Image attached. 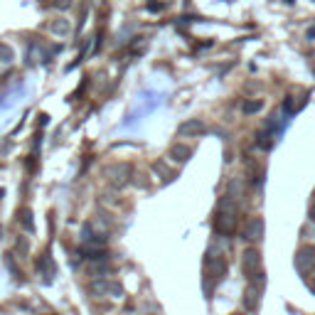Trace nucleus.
Masks as SVG:
<instances>
[{"mask_svg": "<svg viewBox=\"0 0 315 315\" xmlns=\"http://www.w3.org/2000/svg\"><path fill=\"white\" fill-rule=\"evenodd\" d=\"M236 202L231 195H224L222 202H219V212H217V219H214V227L219 234H224V236H229L234 227H236Z\"/></svg>", "mask_w": 315, "mask_h": 315, "instance_id": "nucleus-1", "label": "nucleus"}, {"mask_svg": "<svg viewBox=\"0 0 315 315\" xmlns=\"http://www.w3.org/2000/svg\"><path fill=\"white\" fill-rule=\"evenodd\" d=\"M89 293L96 295V298L109 295V293H111L114 298H121V295H123V286L116 283V281H91V283H89Z\"/></svg>", "mask_w": 315, "mask_h": 315, "instance_id": "nucleus-4", "label": "nucleus"}, {"mask_svg": "<svg viewBox=\"0 0 315 315\" xmlns=\"http://www.w3.org/2000/svg\"><path fill=\"white\" fill-rule=\"evenodd\" d=\"M52 8H55V10H69V8H72V0H52Z\"/></svg>", "mask_w": 315, "mask_h": 315, "instance_id": "nucleus-15", "label": "nucleus"}, {"mask_svg": "<svg viewBox=\"0 0 315 315\" xmlns=\"http://www.w3.org/2000/svg\"><path fill=\"white\" fill-rule=\"evenodd\" d=\"M13 59H15L13 47H10V45H5V42H0V62H3V64H8V62H13Z\"/></svg>", "mask_w": 315, "mask_h": 315, "instance_id": "nucleus-11", "label": "nucleus"}, {"mask_svg": "<svg viewBox=\"0 0 315 315\" xmlns=\"http://www.w3.org/2000/svg\"><path fill=\"white\" fill-rule=\"evenodd\" d=\"M261 236H263V219L261 217L246 219V224H244V239L246 241H258Z\"/></svg>", "mask_w": 315, "mask_h": 315, "instance_id": "nucleus-6", "label": "nucleus"}, {"mask_svg": "<svg viewBox=\"0 0 315 315\" xmlns=\"http://www.w3.org/2000/svg\"><path fill=\"white\" fill-rule=\"evenodd\" d=\"M244 273L249 281L263 283V271H261V254L256 249H246L244 251Z\"/></svg>", "mask_w": 315, "mask_h": 315, "instance_id": "nucleus-2", "label": "nucleus"}, {"mask_svg": "<svg viewBox=\"0 0 315 315\" xmlns=\"http://www.w3.org/2000/svg\"><path fill=\"white\" fill-rule=\"evenodd\" d=\"M128 177H131V165H126V163H116V165H111L106 170V180L116 190H121L123 185H128Z\"/></svg>", "mask_w": 315, "mask_h": 315, "instance_id": "nucleus-3", "label": "nucleus"}, {"mask_svg": "<svg viewBox=\"0 0 315 315\" xmlns=\"http://www.w3.org/2000/svg\"><path fill=\"white\" fill-rule=\"evenodd\" d=\"M104 271H109V263H91V276H99Z\"/></svg>", "mask_w": 315, "mask_h": 315, "instance_id": "nucleus-16", "label": "nucleus"}, {"mask_svg": "<svg viewBox=\"0 0 315 315\" xmlns=\"http://www.w3.org/2000/svg\"><path fill=\"white\" fill-rule=\"evenodd\" d=\"M261 286H263V283L249 281V288H246V293H244V305H246V310H254V308L258 305V293H261Z\"/></svg>", "mask_w": 315, "mask_h": 315, "instance_id": "nucleus-8", "label": "nucleus"}, {"mask_svg": "<svg viewBox=\"0 0 315 315\" xmlns=\"http://www.w3.org/2000/svg\"><path fill=\"white\" fill-rule=\"evenodd\" d=\"M20 222H23V227H25V229L32 231V212L23 209V212H20Z\"/></svg>", "mask_w": 315, "mask_h": 315, "instance_id": "nucleus-14", "label": "nucleus"}, {"mask_svg": "<svg viewBox=\"0 0 315 315\" xmlns=\"http://www.w3.org/2000/svg\"><path fill=\"white\" fill-rule=\"evenodd\" d=\"M69 32H72V23L67 18H55L50 23V35L55 37H69Z\"/></svg>", "mask_w": 315, "mask_h": 315, "instance_id": "nucleus-9", "label": "nucleus"}, {"mask_svg": "<svg viewBox=\"0 0 315 315\" xmlns=\"http://www.w3.org/2000/svg\"><path fill=\"white\" fill-rule=\"evenodd\" d=\"M271 145H273V131L268 128L258 136V148H271Z\"/></svg>", "mask_w": 315, "mask_h": 315, "instance_id": "nucleus-12", "label": "nucleus"}, {"mask_svg": "<svg viewBox=\"0 0 315 315\" xmlns=\"http://www.w3.org/2000/svg\"><path fill=\"white\" fill-rule=\"evenodd\" d=\"M295 266L300 273H310L315 268V246H305L298 251V258H295Z\"/></svg>", "mask_w": 315, "mask_h": 315, "instance_id": "nucleus-5", "label": "nucleus"}, {"mask_svg": "<svg viewBox=\"0 0 315 315\" xmlns=\"http://www.w3.org/2000/svg\"><path fill=\"white\" fill-rule=\"evenodd\" d=\"M234 315H241V313H234Z\"/></svg>", "mask_w": 315, "mask_h": 315, "instance_id": "nucleus-17", "label": "nucleus"}, {"mask_svg": "<svg viewBox=\"0 0 315 315\" xmlns=\"http://www.w3.org/2000/svg\"><path fill=\"white\" fill-rule=\"evenodd\" d=\"M263 109V101H244V114H256Z\"/></svg>", "mask_w": 315, "mask_h": 315, "instance_id": "nucleus-13", "label": "nucleus"}, {"mask_svg": "<svg viewBox=\"0 0 315 315\" xmlns=\"http://www.w3.org/2000/svg\"><path fill=\"white\" fill-rule=\"evenodd\" d=\"M204 131H207V126L202 123L200 118H190V121H185V123L180 126V133L187 136V138H192V136H202Z\"/></svg>", "mask_w": 315, "mask_h": 315, "instance_id": "nucleus-7", "label": "nucleus"}, {"mask_svg": "<svg viewBox=\"0 0 315 315\" xmlns=\"http://www.w3.org/2000/svg\"><path fill=\"white\" fill-rule=\"evenodd\" d=\"M192 158V148L185 143H177L170 148V160L172 163H187Z\"/></svg>", "mask_w": 315, "mask_h": 315, "instance_id": "nucleus-10", "label": "nucleus"}]
</instances>
